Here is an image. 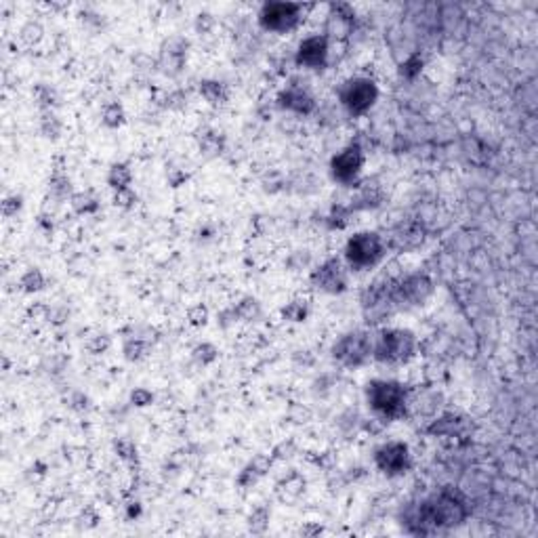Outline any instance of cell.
<instances>
[{"instance_id": "8d00e7d4", "label": "cell", "mask_w": 538, "mask_h": 538, "mask_svg": "<svg viewBox=\"0 0 538 538\" xmlns=\"http://www.w3.org/2000/svg\"><path fill=\"white\" fill-rule=\"evenodd\" d=\"M191 358L193 361L198 364V366H210L213 361H217L219 359V349L213 345V343H200V345H196L193 349H191Z\"/></svg>"}, {"instance_id": "f1b7e54d", "label": "cell", "mask_w": 538, "mask_h": 538, "mask_svg": "<svg viewBox=\"0 0 538 538\" xmlns=\"http://www.w3.org/2000/svg\"><path fill=\"white\" fill-rule=\"evenodd\" d=\"M107 185L114 191L128 189L133 185V171L126 162H114L107 171Z\"/></svg>"}, {"instance_id": "83f0119b", "label": "cell", "mask_w": 538, "mask_h": 538, "mask_svg": "<svg viewBox=\"0 0 538 538\" xmlns=\"http://www.w3.org/2000/svg\"><path fill=\"white\" fill-rule=\"evenodd\" d=\"M234 311H236L238 322H257L263 316V307H261L259 299H255V297H242L234 305Z\"/></svg>"}, {"instance_id": "d590c367", "label": "cell", "mask_w": 538, "mask_h": 538, "mask_svg": "<svg viewBox=\"0 0 538 538\" xmlns=\"http://www.w3.org/2000/svg\"><path fill=\"white\" fill-rule=\"evenodd\" d=\"M114 450H116V454L124 462H128V465H137L139 462V450H137L135 442L131 438H118L114 442Z\"/></svg>"}, {"instance_id": "6da1fadb", "label": "cell", "mask_w": 538, "mask_h": 538, "mask_svg": "<svg viewBox=\"0 0 538 538\" xmlns=\"http://www.w3.org/2000/svg\"><path fill=\"white\" fill-rule=\"evenodd\" d=\"M469 518V505L467 498L452 490L444 488L438 494L425 498L417 511H414V526L419 534H429V532H438V530H448L460 526L465 520Z\"/></svg>"}, {"instance_id": "3957f363", "label": "cell", "mask_w": 538, "mask_h": 538, "mask_svg": "<svg viewBox=\"0 0 538 538\" xmlns=\"http://www.w3.org/2000/svg\"><path fill=\"white\" fill-rule=\"evenodd\" d=\"M417 337L408 328H381L372 335V359L385 366H404L417 356Z\"/></svg>"}, {"instance_id": "f35d334b", "label": "cell", "mask_w": 538, "mask_h": 538, "mask_svg": "<svg viewBox=\"0 0 538 538\" xmlns=\"http://www.w3.org/2000/svg\"><path fill=\"white\" fill-rule=\"evenodd\" d=\"M21 208H23V198H21L19 193H11V196H6V198L2 200V215H4L6 219L17 217V215L21 213Z\"/></svg>"}, {"instance_id": "d4e9b609", "label": "cell", "mask_w": 538, "mask_h": 538, "mask_svg": "<svg viewBox=\"0 0 538 538\" xmlns=\"http://www.w3.org/2000/svg\"><path fill=\"white\" fill-rule=\"evenodd\" d=\"M70 204H72V210H74L76 215H80V217L95 215V213L101 208L99 196H97L95 191H90V189H87V191H76V193L72 196Z\"/></svg>"}, {"instance_id": "4316f807", "label": "cell", "mask_w": 538, "mask_h": 538, "mask_svg": "<svg viewBox=\"0 0 538 538\" xmlns=\"http://www.w3.org/2000/svg\"><path fill=\"white\" fill-rule=\"evenodd\" d=\"M34 99H36L40 112H57V107L61 105V97H59L57 89L47 83H38L34 87Z\"/></svg>"}, {"instance_id": "603a6c76", "label": "cell", "mask_w": 538, "mask_h": 538, "mask_svg": "<svg viewBox=\"0 0 538 538\" xmlns=\"http://www.w3.org/2000/svg\"><path fill=\"white\" fill-rule=\"evenodd\" d=\"M198 90H200L202 99H204L208 105H213V107H223V105H227V101H229V89H227V85L221 83V80H215V78L200 80Z\"/></svg>"}, {"instance_id": "836d02e7", "label": "cell", "mask_w": 538, "mask_h": 538, "mask_svg": "<svg viewBox=\"0 0 538 538\" xmlns=\"http://www.w3.org/2000/svg\"><path fill=\"white\" fill-rule=\"evenodd\" d=\"M122 352H124V358L128 361H141L150 354V341H145L143 337H128L124 341Z\"/></svg>"}, {"instance_id": "d6a6232c", "label": "cell", "mask_w": 538, "mask_h": 538, "mask_svg": "<svg viewBox=\"0 0 538 538\" xmlns=\"http://www.w3.org/2000/svg\"><path fill=\"white\" fill-rule=\"evenodd\" d=\"M101 122H103V126H107V128H120L124 122H126V112H124V107H122V103H118V101H112V103H107L105 107H103V112H101Z\"/></svg>"}, {"instance_id": "f546056e", "label": "cell", "mask_w": 538, "mask_h": 538, "mask_svg": "<svg viewBox=\"0 0 538 538\" xmlns=\"http://www.w3.org/2000/svg\"><path fill=\"white\" fill-rule=\"evenodd\" d=\"M44 286H47V277L38 268L25 269L19 277V290L25 294H36V292L44 290Z\"/></svg>"}, {"instance_id": "74e56055", "label": "cell", "mask_w": 538, "mask_h": 538, "mask_svg": "<svg viewBox=\"0 0 538 538\" xmlns=\"http://www.w3.org/2000/svg\"><path fill=\"white\" fill-rule=\"evenodd\" d=\"M423 66H425L423 55H421V53H412V55H408V57L404 59V64L400 66V76L412 80V78H417V76L423 72Z\"/></svg>"}, {"instance_id": "e0dca14e", "label": "cell", "mask_w": 538, "mask_h": 538, "mask_svg": "<svg viewBox=\"0 0 538 538\" xmlns=\"http://www.w3.org/2000/svg\"><path fill=\"white\" fill-rule=\"evenodd\" d=\"M356 25V11L347 2H333L328 6V21H326V38H345L352 34Z\"/></svg>"}, {"instance_id": "e575fe53", "label": "cell", "mask_w": 538, "mask_h": 538, "mask_svg": "<svg viewBox=\"0 0 538 538\" xmlns=\"http://www.w3.org/2000/svg\"><path fill=\"white\" fill-rule=\"evenodd\" d=\"M269 520H271V509L261 505L257 507L251 515H249V530L253 534H265L269 528Z\"/></svg>"}, {"instance_id": "277c9868", "label": "cell", "mask_w": 538, "mask_h": 538, "mask_svg": "<svg viewBox=\"0 0 538 538\" xmlns=\"http://www.w3.org/2000/svg\"><path fill=\"white\" fill-rule=\"evenodd\" d=\"M387 255L385 238L376 232H358L354 234L343 249L345 265L352 271H368L376 268Z\"/></svg>"}, {"instance_id": "ffe728a7", "label": "cell", "mask_w": 538, "mask_h": 538, "mask_svg": "<svg viewBox=\"0 0 538 538\" xmlns=\"http://www.w3.org/2000/svg\"><path fill=\"white\" fill-rule=\"evenodd\" d=\"M427 434H431L436 438H460L467 434V419H462L454 412L442 414L427 427Z\"/></svg>"}, {"instance_id": "681fc988", "label": "cell", "mask_w": 538, "mask_h": 538, "mask_svg": "<svg viewBox=\"0 0 538 538\" xmlns=\"http://www.w3.org/2000/svg\"><path fill=\"white\" fill-rule=\"evenodd\" d=\"M139 515H141V505H139V503H128V513H126V518L133 520V518H139Z\"/></svg>"}, {"instance_id": "8992f818", "label": "cell", "mask_w": 538, "mask_h": 538, "mask_svg": "<svg viewBox=\"0 0 538 538\" xmlns=\"http://www.w3.org/2000/svg\"><path fill=\"white\" fill-rule=\"evenodd\" d=\"M337 99L349 116L359 118L368 114L378 101V87L372 78L352 76L345 83H341V87L337 90Z\"/></svg>"}, {"instance_id": "9a60e30c", "label": "cell", "mask_w": 538, "mask_h": 538, "mask_svg": "<svg viewBox=\"0 0 538 538\" xmlns=\"http://www.w3.org/2000/svg\"><path fill=\"white\" fill-rule=\"evenodd\" d=\"M425 238H427V232H425L423 223L414 221V219H408V221L397 223L389 232V238L385 240V246L393 249L397 253H412V251L423 246Z\"/></svg>"}, {"instance_id": "cb8c5ba5", "label": "cell", "mask_w": 538, "mask_h": 538, "mask_svg": "<svg viewBox=\"0 0 538 538\" xmlns=\"http://www.w3.org/2000/svg\"><path fill=\"white\" fill-rule=\"evenodd\" d=\"M49 196L57 202H66V200H72L74 196V189H72V179L68 177V173L57 167L53 173H51V179H49Z\"/></svg>"}, {"instance_id": "9c48e42d", "label": "cell", "mask_w": 538, "mask_h": 538, "mask_svg": "<svg viewBox=\"0 0 538 538\" xmlns=\"http://www.w3.org/2000/svg\"><path fill=\"white\" fill-rule=\"evenodd\" d=\"M303 19V4L299 2H284V0H271L261 4L257 21L265 32L273 34H286L292 32Z\"/></svg>"}, {"instance_id": "1f68e13d", "label": "cell", "mask_w": 538, "mask_h": 538, "mask_svg": "<svg viewBox=\"0 0 538 538\" xmlns=\"http://www.w3.org/2000/svg\"><path fill=\"white\" fill-rule=\"evenodd\" d=\"M282 318L292 324H303L309 318V303L305 299H294L282 307Z\"/></svg>"}, {"instance_id": "52a82bcc", "label": "cell", "mask_w": 538, "mask_h": 538, "mask_svg": "<svg viewBox=\"0 0 538 538\" xmlns=\"http://www.w3.org/2000/svg\"><path fill=\"white\" fill-rule=\"evenodd\" d=\"M330 356L339 366L349 370L366 366L372 359V335L368 330H349L341 335L335 341Z\"/></svg>"}, {"instance_id": "7bdbcfd3", "label": "cell", "mask_w": 538, "mask_h": 538, "mask_svg": "<svg viewBox=\"0 0 538 538\" xmlns=\"http://www.w3.org/2000/svg\"><path fill=\"white\" fill-rule=\"evenodd\" d=\"M131 402H133V406H137V408L152 406L154 393H152L150 389H145V387H137V389H133V393H131Z\"/></svg>"}, {"instance_id": "5bb4252c", "label": "cell", "mask_w": 538, "mask_h": 538, "mask_svg": "<svg viewBox=\"0 0 538 538\" xmlns=\"http://www.w3.org/2000/svg\"><path fill=\"white\" fill-rule=\"evenodd\" d=\"M330 40L324 34H311L303 38L294 51V64L307 70H322L328 64Z\"/></svg>"}, {"instance_id": "484cf974", "label": "cell", "mask_w": 538, "mask_h": 538, "mask_svg": "<svg viewBox=\"0 0 538 538\" xmlns=\"http://www.w3.org/2000/svg\"><path fill=\"white\" fill-rule=\"evenodd\" d=\"M352 217H354V210L349 204H333L328 215L324 217V223L330 232H341L352 223Z\"/></svg>"}, {"instance_id": "60d3db41", "label": "cell", "mask_w": 538, "mask_h": 538, "mask_svg": "<svg viewBox=\"0 0 538 538\" xmlns=\"http://www.w3.org/2000/svg\"><path fill=\"white\" fill-rule=\"evenodd\" d=\"M187 320H189V324L196 326V328L206 326V324H208V309H206L202 303H198V305H193V307L187 309Z\"/></svg>"}, {"instance_id": "b9f144b4", "label": "cell", "mask_w": 538, "mask_h": 538, "mask_svg": "<svg viewBox=\"0 0 538 538\" xmlns=\"http://www.w3.org/2000/svg\"><path fill=\"white\" fill-rule=\"evenodd\" d=\"M294 454H297V444H294L292 440H284V442H280V444L273 448L271 458H273V460H288V458H292Z\"/></svg>"}, {"instance_id": "d6986e66", "label": "cell", "mask_w": 538, "mask_h": 538, "mask_svg": "<svg viewBox=\"0 0 538 538\" xmlns=\"http://www.w3.org/2000/svg\"><path fill=\"white\" fill-rule=\"evenodd\" d=\"M271 462H273V458L268 456V454H257V456H253L244 467H242V471L238 473V486L242 488V490H249V488H255L265 475H268V471L271 469Z\"/></svg>"}, {"instance_id": "c3c4849f", "label": "cell", "mask_w": 538, "mask_h": 538, "mask_svg": "<svg viewBox=\"0 0 538 538\" xmlns=\"http://www.w3.org/2000/svg\"><path fill=\"white\" fill-rule=\"evenodd\" d=\"M95 343H97V345L89 347L92 354H101V352H105V349L109 347V339H107L105 335H99V337H95Z\"/></svg>"}, {"instance_id": "f907efd6", "label": "cell", "mask_w": 538, "mask_h": 538, "mask_svg": "<svg viewBox=\"0 0 538 538\" xmlns=\"http://www.w3.org/2000/svg\"><path fill=\"white\" fill-rule=\"evenodd\" d=\"M322 532V528L320 526H316V528H307V530H301V534H320Z\"/></svg>"}, {"instance_id": "7402d4cb", "label": "cell", "mask_w": 538, "mask_h": 538, "mask_svg": "<svg viewBox=\"0 0 538 538\" xmlns=\"http://www.w3.org/2000/svg\"><path fill=\"white\" fill-rule=\"evenodd\" d=\"M385 200V191L378 185H361L356 193V198H352V210H370V208H378Z\"/></svg>"}, {"instance_id": "5b68a950", "label": "cell", "mask_w": 538, "mask_h": 538, "mask_svg": "<svg viewBox=\"0 0 538 538\" xmlns=\"http://www.w3.org/2000/svg\"><path fill=\"white\" fill-rule=\"evenodd\" d=\"M391 288H393V277L383 275L361 290L359 307H361V316H364L366 324H370V326L383 324L397 311Z\"/></svg>"}, {"instance_id": "4dcf8cb0", "label": "cell", "mask_w": 538, "mask_h": 538, "mask_svg": "<svg viewBox=\"0 0 538 538\" xmlns=\"http://www.w3.org/2000/svg\"><path fill=\"white\" fill-rule=\"evenodd\" d=\"M40 133L49 141H57L64 133V122L57 112H40Z\"/></svg>"}, {"instance_id": "44dd1931", "label": "cell", "mask_w": 538, "mask_h": 538, "mask_svg": "<svg viewBox=\"0 0 538 538\" xmlns=\"http://www.w3.org/2000/svg\"><path fill=\"white\" fill-rule=\"evenodd\" d=\"M196 141H198L200 152L206 158H217L225 150V135L215 131V128H202V131H198Z\"/></svg>"}, {"instance_id": "30bf717a", "label": "cell", "mask_w": 538, "mask_h": 538, "mask_svg": "<svg viewBox=\"0 0 538 538\" xmlns=\"http://www.w3.org/2000/svg\"><path fill=\"white\" fill-rule=\"evenodd\" d=\"M366 162V152L359 145L358 141H352L349 145H345L341 152H337L330 158L328 171L335 183L343 185V187H356L361 175Z\"/></svg>"}, {"instance_id": "f6af8a7d", "label": "cell", "mask_w": 538, "mask_h": 538, "mask_svg": "<svg viewBox=\"0 0 538 538\" xmlns=\"http://www.w3.org/2000/svg\"><path fill=\"white\" fill-rule=\"evenodd\" d=\"M185 105H187V95L183 90H171L165 97V107L169 109H183Z\"/></svg>"}, {"instance_id": "ac0fdd59", "label": "cell", "mask_w": 538, "mask_h": 538, "mask_svg": "<svg viewBox=\"0 0 538 538\" xmlns=\"http://www.w3.org/2000/svg\"><path fill=\"white\" fill-rule=\"evenodd\" d=\"M307 490V482L305 477L297 471V469H290L277 484H275V496L282 505H294L303 498Z\"/></svg>"}, {"instance_id": "7dc6e473", "label": "cell", "mask_w": 538, "mask_h": 538, "mask_svg": "<svg viewBox=\"0 0 538 538\" xmlns=\"http://www.w3.org/2000/svg\"><path fill=\"white\" fill-rule=\"evenodd\" d=\"M187 179H189V175H187L185 171H181V169H175V167H173V169L167 171V181H169L171 187H181Z\"/></svg>"}, {"instance_id": "ab89813d", "label": "cell", "mask_w": 538, "mask_h": 538, "mask_svg": "<svg viewBox=\"0 0 538 538\" xmlns=\"http://www.w3.org/2000/svg\"><path fill=\"white\" fill-rule=\"evenodd\" d=\"M114 204H116L118 208H124V210L133 208V206L137 204V193H135V189L128 187V189L114 191Z\"/></svg>"}, {"instance_id": "8fae6325", "label": "cell", "mask_w": 538, "mask_h": 538, "mask_svg": "<svg viewBox=\"0 0 538 538\" xmlns=\"http://www.w3.org/2000/svg\"><path fill=\"white\" fill-rule=\"evenodd\" d=\"M309 282L324 294H343L349 288V271L339 257H328L311 269Z\"/></svg>"}, {"instance_id": "ee69618b", "label": "cell", "mask_w": 538, "mask_h": 538, "mask_svg": "<svg viewBox=\"0 0 538 538\" xmlns=\"http://www.w3.org/2000/svg\"><path fill=\"white\" fill-rule=\"evenodd\" d=\"M21 38H23L28 44H36V42L42 38V25L36 23V21H30V23L21 30Z\"/></svg>"}, {"instance_id": "7c38bea8", "label": "cell", "mask_w": 538, "mask_h": 538, "mask_svg": "<svg viewBox=\"0 0 538 538\" xmlns=\"http://www.w3.org/2000/svg\"><path fill=\"white\" fill-rule=\"evenodd\" d=\"M374 467L387 477H402L412 467V454L406 442L391 440L374 450Z\"/></svg>"}, {"instance_id": "bcb514c9", "label": "cell", "mask_w": 538, "mask_h": 538, "mask_svg": "<svg viewBox=\"0 0 538 538\" xmlns=\"http://www.w3.org/2000/svg\"><path fill=\"white\" fill-rule=\"evenodd\" d=\"M215 17L210 15V13H200L198 17H196V32L198 34H208L213 28H215Z\"/></svg>"}, {"instance_id": "4fadbf2b", "label": "cell", "mask_w": 538, "mask_h": 538, "mask_svg": "<svg viewBox=\"0 0 538 538\" xmlns=\"http://www.w3.org/2000/svg\"><path fill=\"white\" fill-rule=\"evenodd\" d=\"M187 57H189V42L183 36H169L162 40V44L158 49L156 68L165 76L177 78L187 66Z\"/></svg>"}, {"instance_id": "7a4b0ae2", "label": "cell", "mask_w": 538, "mask_h": 538, "mask_svg": "<svg viewBox=\"0 0 538 538\" xmlns=\"http://www.w3.org/2000/svg\"><path fill=\"white\" fill-rule=\"evenodd\" d=\"M366 404L376 421L393 423L408 414V387L395 378H374L366 385Z\"/></svg>"}, {"instance_id": "2e32d148", "label": "cell", "mask_w": 538, "mask_h": 538, "mask_svg": "<svg viewBox=\"0 0 538 538\" xmlns=\"http://www.w3.org/2000/svg\"><path fill=\"white\" fill-rule=\"evenodd\" d=\"M275 105L297 116H311L318 107L316 97L309 92L307 87H301V85H290L284 90H280L275 97Z\"/></svg>"}, {"instance_id": "ba28073f", "label": "cell", "mask_w": 538, "mask_h": 538, "mask_svg": "<svg viewBox=\"0 0 538 538\" xmlns=\"http://www.w3.org/2000/svg\"><path fill=\"white\" fill-rule=\"evenodd\" d=\"M434 290H436L434 280L423 271H414V273H406L402 277H393V288H391L397 311L425 305L431 299Z\"/></svg>"}]
</instances>
